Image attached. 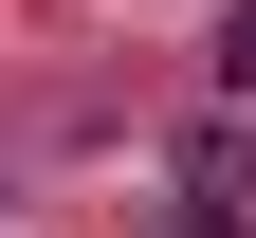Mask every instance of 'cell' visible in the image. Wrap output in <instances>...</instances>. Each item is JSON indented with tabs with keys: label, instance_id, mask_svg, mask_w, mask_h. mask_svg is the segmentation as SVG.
<instances>
[{
	"label": "cell",
	"instance_id": "6da1fadb",
	"mask_svg": "<svg viewBox=\"0 0 256 238\" xmlns=\"http://www.w3.org/2000/svg\"><path fill=\"white\" fill-rule=\"evenodd\" d=\"M220 74H238V92H256V0H238V19H220Z\"/></svg>",
	"mask_w": 256,
	"mask_h": 238
},
{
	"label": "cell",
	"instance_id": "7a4b0ae2",
	"mask_svg": "<svg viewBox=\"0 0 256 238\" xmlns=\"http://www.w3.org/2000/svg\"><path fill=\"white\" fill-rule=\"evenodd\" d=\"M183 238H256V220H238V201H220V183H202V201H183Z\"/></svg>",
	"mask_w": 256,
	"mask_h": 238
}]
</instances>
